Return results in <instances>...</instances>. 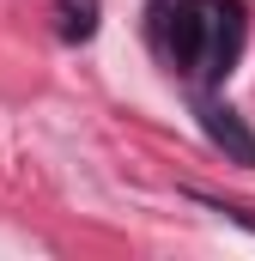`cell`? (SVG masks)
<instances>
[{
    "mask_svg": "<svg viewBox=\"0 0 255 261\" xmlns=\"http://www.w3.org/2000/svg\"><path fill=\"white\" fill-rule=\"evenodd\" d=\"M243 0H152V37L194 85H219L243 55Z\"/></svg>",
    "mask_w": 255,
    "mask_h": 261,
    "instance_id": "1",
    "label": "cell"
},
{
    "mask_svg": "<svg viewBox=\"0 0 255 261\" xmlns=\"http://www.w3.org/2000/svg\"><path fill=\"white\" fill-rule=\"evenodd\" d=\"M200 128H207V140H213L219 152H231L237 164H255V134L243 128L237 110H219V103H213V110H200Z\"/></svg>",
    "mask_w": 255,
    "mask_h": 261,
    "instance_id": "2",
    "label": "cell"
},
{
    "mask_svg": "<svg viewBox=\"0 0 255 261\" xmlns=\"http://www.w3.org/2000/svg\"><path fill=\"white\" fill-rule=\"evenodd\" d=\"M55 12H61L67 43H91L97 37V0H55Z\"/></svg>",
    "mask_w": 255,
    "mask_h": 261,
    "instance_id": "3",
    "label": "cell"
}]
</instances>
